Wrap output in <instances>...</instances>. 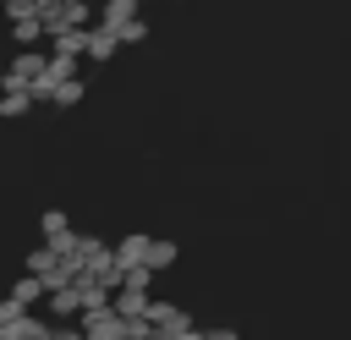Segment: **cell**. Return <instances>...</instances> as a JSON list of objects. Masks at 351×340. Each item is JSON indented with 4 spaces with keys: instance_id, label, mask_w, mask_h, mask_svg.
<instances>
[{
    "instance_id": "6da1fadb",
    "label": "cell",
    "mask_w": 351,
    "mask_h": 340,
    "mask_svg": "<svg viewBox=\"0 0 351 340\" xmlns=\"http://www.w3.org/2000/svg\"><path fill=\"white\" fill-rule=\"evenodd\" d=\"M115 44H121V33H115V27H104V22H99V27H88V55H93V60H110V55H115Z\"/></svg>"
},
{
    "instance_id": "7a4b0ae2",
    "label": "cell",
    "mask_w": 351,
    "mask_h": 340,
    "mask_svg": "<svg viewBox=\"0 0 351 340\" xmlns=\"http://www.w3.org/2000/svg\"><path fill=\"white\" fill-rule=\"evenodd\" d=\"M27 104H33V93H27V88H5L0 115H11V121H16V115H27Z\"/></svg>"
},
{
    "instance_id": "3957f363",
    "label": "cell",
    "mask_w": 351,
    "mask_h": 340,
    "mask_svg": "<svg viewBox=\"0 0 351 340\" xmlns=\"http://www.w3.org/2000/svg\"><path fill=\"white\" fill-rule=\"evenodd\" d=\"M44 291H49V285H44V280H38V274H27V280H16V291H11V296H16V302H22V307H33V302H38V296H44Z\"/></svg>"
},
{
    "instance_id": "277c9868",
    "label": "cell",
    "mask_w": 351,
    "mask_h": 340,
    "mask_svg": "<svg viewBox=\"0 0 351 340\" xmlns=\"http://www.w3.org/2000/svg\"><path fill=\"white\" fill-rule=\"evenodd\" d=\"M143 38H148V22H143V16H132V22L121 27V44H143Z\"/></svg>"
},
{
    "instance_id": "5b68a950",
    "label": "cell",
    "mask_w": 351,
    "mask_h": 340,
    "mask_svg": "<svg viewBox=\"0 0 351 340\" xmlns=\"http://www.w3.org/2000/svg\"><path fill=\"white\" fill-rule=\"evenodd\" d=\"M49 99H55V104H77V99H82V82H77V77H71V82H60Z\"/></svg>"
},
{
    "instance_id": "8992f818",
    "label": "cell",
    "mask_w": 351,
    "mask_h": 340,
    "mask_svg": "<svg viewBox=\"0 0 351 340\" xmlns=\"http://www.w3.org/2000/svg\"><path fill=\"white\" fill-rule=\"evenodd\" d=\"M170 258H176V247H170V241H154V252H148V269H165Z\"/></svg>"
},
{
    "instance_id": "52a82bcc",
    "label": "cell",
    "mask_w": 351,
    "mask_h": 340,
    "mask_svg": "<svg viewBox=\"0 0 351 340\" xmlns=\"http://www.w3.org/2000/svg\"><path fill=\"white\" fill-rule=\"evenodd\" d=\"M49 340H88V335H77V329H49Z\"/></svg>"
},
{
    "instance_id": "ba28073f",
    "label": "cell",
    "mask_w": 351,
    "mask_h": 340,
    "mask_svg": "<svg viewBox=\"0 0 351 340\" xmlns=\"http://www.w3.org/2000/svg\"><path fill=\"white\" fill-rule=\"evenodd\" d=\"M203 340H236V335H230V329H214V335H203Z\"/></svg>"
}]
</instances>
